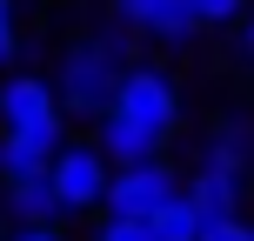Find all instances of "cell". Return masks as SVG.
<instances>
[{
	"label": "cell",
	"mask_w": 254,
	"mask_h": 241,
	"mask_svg": "<svg viewBox=\"0 0 254 241\" xmlns=\"http://www.w3.org/2000/svg\"><path fill=\"white\" fill-rule=\"evenodd\" d=\"M13 47H20V34H13V0H0V67L13 61Z\"/></svg>",
	"instance_id": "e0dca14e"
},
{
	"label": "cell",
	"mask_w": 254,
	"mask_h": 241,
	"mask_svg": "<svg viewBox=\"0 0 254 241\" xmlns=\"http://www.w3.org/2000/svg\"><path fill=\"white\" fill-rule=\"evenodd\" d=\"M107 114L134 121L140 134H154V141L167 148V134L181 127V94H174V80H167L161 67H127V74L114 80V101H107Z\"/></svg>",
	"instance_id": "7a4b0ae2"
},
{
	"label": "cell",
	"mask_w": 254,
	"mask_h": 241,
	"mask_svg": "<svg viewBox=\"0 0 254 241\" xmlns=\"http://www.w3.org/2000/svg\"><path fill=\"white\" fill-rule=\"evenodd\" d=\"M241 47H248V61H254V13H248V34H241Z\"/></svg>",
	"instance_id": "ac0fdd59"
},
{
	"label": "cell",
	"mask_w": 254,
	"mask_h": 241,
	"mask_svg": "<svg viewBox=\"0 0 254 241\" xmlns=\"http://www.w3.org/2000/svg\"><path fill=\"white\" fill-rule=\"evenodd\" d=\"M114 13L134 27V34L167 40V47H188V40L201 34V20H194V7H188V0H114Z\"/></svg>",
	"instance_id": "8992f818"
},
{
	"label": "cell",
	"mask_w": 254,
	"mask_h": 241,
	"mask_svg": "<svg viewBox=\"0 0 254 241\" xmlns=\"http://www.w3.org/2000/svg\"><path fill=\"white\" fill-rule=\"evenodd\" d=\"M67 148V121L61 127H34V134H0V174L20 181V174H47V161Z\"/></svg>",
	"instance_id": "52a82bcc"
},
{
	"label": "cell",
	"mask_w": 254,
	"mask_h": 241,
	"mask_svg": "<svg viewBox=\"0 0 254 241\" xmlns=\"http://www.w3.org/2000/svg\"><path fill=\"white\" fill-rule=\"evenodd\" d=\"M188 7H194V20H201V27H228L248 0H188Z\"/></svg>",
	"instance_id": "9a60e30c"
},
{
	"label": "cell",
	"mask_w": 254,
	"mask_h": 241,
	"mask_svg": "<svg viewBox=\"0 0 254 241\" xmlns=\"http://www.w3.org/2000/svg\"><path fill=\"white\" fill-rule=\"evenodd\" d=\"M47 181L61 194V215H87V208L107 201V181H114V161H107L94 141H74L47 161Z\"/></svg>",
	"instance_id": "3957f363"
},
{
	"label": "cell",
	"mask_w": 254,
	"mask_h": 241,
	"mask_svg": "<svg viewBox=\"0 0 254 241\" xmlns=\"http://www.w3.org/2000/svg\"><path fill=\"white\" fill-rule=\"evenodd\" d=\"M94 241H161V235H154V221H140V215H107L101 228H94Z\"/></svg>",
	"instance_id": "4fadbf2b"
},
{
	"label": "cell",
	"mask_w": 254,
	"mask_h": 241,
	"mask_svg": "<svg viewBox=\"0 0 254 241\" xmlns=\"http://www.w3.org/2000/svg\"><path fill=\"white\" fill-rule=\"evenodd\" d=\"M7 241H67V235H61V221H20Z\"/></svg>",
	"instance_id": "2e32d148"
},
{
	"label": "cell",
	"mask_w": 254,
	"mask_h": 241,
	"mask_svg": "<svg viewBox=\"0 0 254 241\" xmlns=\"http://www.w3.org/2000/svg\"><path fill=\"white\" fill-rule=\"evenodd\" d=\"M7 215H13V221H61V194H54V181H47V174L7 181Z\"/></svg>",
	"instance_id": "30bf717a"
},
{
	"label": "cell",
	"mask_w": 254,
	"mask_h": 241,
	"mask_svg": "<svg viewBox=\"0 0 254 241\" xmlns=\"http://www.w3.org/2000/svg\"><path fill=\"white\" fill-rule=\"evenodd\" d=\"M248 154H254V134H248L241 121H221L201 161H214V167H234V174H248Z\"/></svg>",
	"instance_id": "8fae6325"
},
{
	"label": "cell",
	"mask_w": 254,
	"mask_h": 241,
	"mask_svg": "<svg viewBox=\"0 0 254 241\" xmlns=\"http://www.w3.org/2000/svg\"><path fill=\"white\" fill-rule=\"evenodd\" d=\"M194 208H201V221H221V215H241V174H234V167H214V161H201L194 167V181L188 188Z\"/></svg>",
	"instance_id": "ba28073f"
},
{
	"label": "cell",
	"mask_w": 254,
	"mask_h": 241,
	"mask_svg": "<svg viewBox=\"0 0 254 241\" xmlns=\"http://www.w3.org/2000/svg\"><path fill=\"white\" fill-rule=\"evenodd\" d=\"M34 127H61V94L40 74H7L0 80V134H34Z\"/></svg>",
	"instance_id": "5b68a950"
},
{
	"label": "cell",
	"mask_w": 254,
	"mask_h": 241,
	"mask_svg": "<svg viewBox=\"0 0 254 241\" xmlns=\"http://www.w3.org/2000/svg\"><path fill=\"white\" fill-rule=\"evenodd\" d=\"M121 74H127L121 34H87V40L67 47L54 94H61V107H74V114H101V107L114 101V80H121Z\"/></svg>",
	"instance_id": "6da1fadb"
},
{
	"label": "cell",
	"mask_w": 254,
	"mask_h": 241,
	"mask_svg": "<svg viewBox=\"0 0 254 241\" xmlns=\"http://www.w3.org/2000/svg\"><path fill=\"white\" fill-rule=\"evenodd\" d=\"M181 194V181H174V167L154 154V161H127V167H114V181H107V215H140L147 221L161 201H174Z\"/></svg>",
	"instance_id": "277c9868"
},
{
	"label": "cell",
	"mask_w": 254,
	"mask_h": 241,
	"mask_svg": "<svg viewBox=\"0 0 254 241\" xmlns=\"http://www.w3.org/2000/svg\"><path fill=\"white\" fill-rule=\"evenodd\" d=\"M94 148H101L114 167H127V161H154V154H161V141L140 134L134 121H121V114H107V107H101V121H94Z\"/></svg>",
	"instance_id": "9c48e42d"
},
{
	"label": "cell",
	"mask_w": 254,
	"mask_h": 241,
	"mask_svg": "<svg viewBox=\"0 0 254 241\" xmlns=\"http://www.w3.org/2000/svg\"><path fill=\"white\" fill-rule=\"evenodd\" d=\"M147 221H154V235H161V241H201V208H194L188 194L161 201V208H154Z\"/></svg>",
	"instance_id": "7c38bea8"
},
{
	"label": "cell",
	"mask_w": 254,
	"mask_h": 241,
	"mask_svg": "<svg viewBox=\"0 0 254 241\" xmlns=\"http://www.w3.org/2000/svg\"><path fill=\"white\" fill-rule=\"evenodd\" d=\"M201 241H254V221H241V215H221V221H201Z\"/></svg>",
	"instance_id": "5bb4252c"
}]
</instances>
